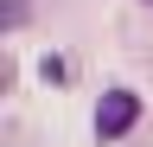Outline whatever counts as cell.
Returning a JSON list of instances; mask_svg holds the SVG:
<instances>
[{
  "label": "cell",
  "mask_w": 153,
  "mask_h": 147,
  "mask_svg": "<svg viewBox=\"0 0 153 147\" xmlns=\"http://www.w3.org/2000/svg\"><path fill=\"white\" fill-rule=\"evenodd\" d=\"M134 122H140V96H134V90H108V96L96 102V141H121Z\"/></svg>",
  "instance_id": "1"
},
{
  "label": "cell",
  "mask_w": 153,
  "mask_h": 147,
  "mask_svg": "<svg viewBox=\"0 0 153 147\" xmlns=\"http://www.w3.org/2000/svg\"><path fill=\"white\" fill-rule=\"evenodd\" d=\"M38 77H45V83H70V64L51 51V58H38Z\"/></svg>",
  "instance_id": "2"
}]
</instances>
